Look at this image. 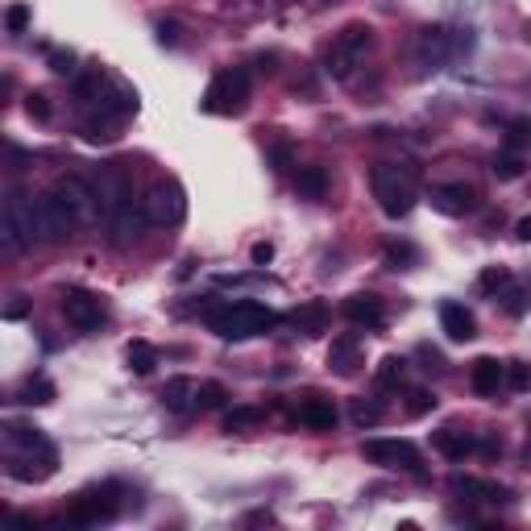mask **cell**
Returning <instances> with one entry per match:
<instances>
[{
  "label": "cell",
  "instance_id": "cell-1",
  "mask_svg": "<svg viewBox=\"0 0 531 531\" xmlns=\"http://www.w3.org/2000/svg\"><path fill=\"white\" fill-rule=\"evenodd\" d=\"M278 324V315L270 307L254 304V299H241V304H225V307H208V328L225 341H249V336H262Z\"/></svg>",
  "mask_w": 531,
  "mask_h": 531
},
{
  "label": "cell",
  "instance_id": "cell-2",
  "mask_svg": "<svg viewBox=\"0 0 531 531\" xmlns=\"http://www.w3.org/2000/svg\"><path fill=\"white\" fill-rule=\"evenodd\" d=\"M34 237H38V199L30 191L13 188L0 208V246H5V254H21Z\"/></svg>",
  "mask_w": 531,
  "mask_h": 531
},
{
  "label": "cell",
  "instance_id": "cell-3",
  "mask_svg": "<svg viewBox=\"0 0 531 531\" xmlns=\"http://www.w3.org/2000/svg\"><path fill=\"white\" fill-rule=\"evenodd\" d=\"M370 50H374V30H370L365 21H349V25L333 38V46H328V54H324L328 75L349 79L365 59H370Z\"/></svg>",
  "mask_w": 531,
  "mask_h": 531
},
{
  "label": "cell",
  "instance_id": "cell-4",
  "mask_svg": "<svg viewBox=\"0 0 531 531\" xmlns=\"http://www.w3.org/2000/svg\"><path fill=\"white\" fill-rule=\"evenodd\" d=\"M370 188H374L378 208H382L391 220L411 217L415 199H420V191H415V179L407 175L403 167H374V175H370Z\"/></svg>",
  "mask_w": 531,
  "mask_h": 531
},
{
  "label": "cell",
  "instance_id": "cell-5",
  "mask_svg": "<svg viewBox=\"0 0 531 531\" xmlns=\"http://www.w3.org/2000/svg\"><path fill=\"white\" fill-rule=\"evenodd\" d=\"M246 104H249V71L246 67L220 71V75L208 83L204 100H199V109L217 112V117H237V112H246Z\"/></svg>",
  "mask_w": 531,
  "mask_h": 531
},
{
  "label": "cell",
  "instance_id": "cell-6",
  "mask_svg": "<svg viewBox=\"0 0 531 531\" xmlns=\"http://www.w3.org/2000/svg\"><path fill=\"white\" fill-rule=\"evenodd\" d=\"M141 217H146V225H179V220L188 217V196H183V188H179L175 179H162V183H154V188L146 191V199H141Z\"/></svg>",
  "mask_w": 531,
  "mask_h": 531
},
{
  "label": "cell",
  "instance_id": "cell-7",
  "mask_svg": "<svg viewBox=\"0 0 531 531\" xmlns=\"http://www.w3.org/2000/svg\"><path fill=\"white\" fill-rule=\"evenodd\" d=\"M75 225H79V217H75V208L67 204L63 191L38 196V237L42 241H63Z\"/></svg>",
  "mask_w": 531,
  "mask_h": 531
},
{
  "label": "cell",
  "instance_id": "cell-8",
  "mask_svg": "<svg viewBox=\"0 0 531 531\" xmlns=\"http://www.w3.org/2000/svg\"><path fill=\"white\" fill-rule=\"evenodd\" d=\"M365 461L382 465V469H407V473H423L420 449L411 440H365L362 444Z\"/></svg>",
  "mask_w": 531,
  "mask_h": 531
},
{
  "label": "cell",
  "instance_id": "cell-9",
  "mask_svg": "<svg viewBox=\"0 0 531 531\" xmlns=\"http://www.w3.org/2000/svg\"><path fill=\"white\" fill-rule=\"evenodd\" d=\"M63 315H67L79 333H96V328L104 324V304H100L92 291L71 286V291H63Z\"/></svg>",
  "mask_w": 531,
  "mask_h": 531
},
{
  "label": "cell",
  "instance_id": "cell-10",
  "mask_svg": "<svg viewBox=\"0 0 531 531\" xmlns=\"http://www.w3.org/2000/svg\"><path fill=\"white\" fill-rule=\"evenodd\" d=\"M117 515V498H112V486L92 494H79L75 507H71V523H83V527H96V523H109Z\"/></svg>",
  "mask_w": 531,
  "mask_h": 531
},
{
  "label": "cell",
  "instance_id": "cell-11",
  "mask_svg": "<svg viewBox=\"0 0 531 531\" xmlns=\"http://www.w3.org/2000/svg\"><path fill=\"white\" fill-rule=\"evenodd\" d=\"M432 208L444 217H465L478 208V191L469 183H440V188H432Z\"/></svg>",
  "mask_w": 531,
  "mask_h": 531
},
{
  "label": "cell",
  "instance_id": "cell-12",
  "mask_svg": "<svg viewBox=\"0 0 531 531\" xmlns=\"http://www.w3.org/2000/svg\"><path fill=\"white\" fill-rule=\"evenodd\" d=\"M59 191L67 196V204L75 208V217H79V220H96V217H104V212H100V196H96V188H92L88 179L67 175V179L59 183Z\"/></svg>",
  "mask_w": 531,
  "mask_h": 531
},
{
  "label": "cell",
  "instance_id": "cell-13",
  "mask_svg": "<svg viewBox=\"0 0 531 531\" xmlns=\"http://www.w3.org/2000/svg\"><path fill=\"white\" fill-rule=\"evenodd\" d=\"M457 42H453V34L444 30V25H432V30H423L420 34V63L423 67H440V63H449L457 54Z\"/></svg>",
  "mask_w": 531,
  "mask_h": 531
},
{
  "label": "cell",
  "instance_id": "cell-14",
  "mask_svg": "<svg viewBox=\"0 0 531 531\" xmlns=\"http://www.w3.org/2000/svg\"><path fill=\"white\" fill-rule=\"evenodd\" d=\"M357 365H362V341H357L353 333L336 336V341L328 344V370H333V374H341V378H353Z\"/></svg>",
  "mask_w": 531,
  "mask_h": 531
},
{
  "label": "cell",
  "instance_id": "cell-15",
  "mask_svg": "<svg viewBox=\"0 0 531 531\" xmlns=\"http://www.w3.org/2000/svg\"><path fill=\"white\" fill-rule=\"evenodd\" d=\"M162 407H167V411H175V415L196 411V407H199V382H196V378H188V374L170 378V382L162 386Z\"/></svg>",
  "mask_w": 531,
  "mask_h": 531
},
{
  "label": "cell",
  "instance_id": "cell-16",
  "mask_svg": "<svg viewBox=\"0 0 531 531\" xmlns=\"http://www.w3.org/2000/svg\"><path fill=\"white\" fill-rule=\"evenodd\" d=\"M344 315L353 320V324H362V328H382L386 324V307H382V299L378 295H349L344 299Z\"/></svg>",
  "mask_w": 531,
  "mask_h": 531
},
{
  "label": "cell",
  "instance_id": "cell-17",
  "mask_svg": "<svg viewBox=\"0 0 531 531\" xmlns=\"http://www.w3.org/2000/svg\"><path fill=\"white\" fill-rule=\"evenodd\" d=\"M440 328L449 341H473L478 336V320L465 304H444L440 307Z\"/></svg>",
  "mask_w": 531,
  "mask_h": 531
},
{
  "label": "cell",
  "instance_id": "cell-18",
  "mask_svg": "<svg viewBox=\"0 0 531 531\" xmlns=\"http://www.w3.org/2000/svg\"><path fill=\"white\" fill-rule=\"evenodd\" d=\"M453 494L473 498V502H511V490H507V486L482 482V478H465V473H457L453 478Z\"/></svg>",
  "mask_w": 531,
  "mask_h": 531
},
{
  "label": "cell",
  "instance_id": "cell-19",
  "mask_svg": "<svg viewBox=\"0 0 531 531\" xmlns=\"http://www.w3.org/2000/svg\"><path fill=\"white\" fill-rule=\"evenodd\" d=\"M299 423H304V428H312V432H333V428H336L333 399H320V394L304 399V403H299Z\"/></svg>",
  "mask_w": 531,
  "mask_h": 531
},
{
  "label": "cell",
  "instance_id": "cell-20",
  "mask_svg": "<svg viewBox=\"0 0 531 531\" xmlns=\"http://www.w3.org/2000/svg\"><path fill=\"white\" fill-rule=\"evenodd\" d=\"M469 382L478 394H498L502 382H507V365H502L498 357H478L469 370Z\"/></svg>",
  "mask_w": 531,
  "mask_h": 531
},
{
  "label": "cell",
  "instance_id": "cell-21",
  "mask_svg": "<svg viewBox=\"0 0 531 531\" xmlns=\"http://www.w3.org/2000/svg\"><path fill=\"white\" fill-rule=\"evenodd\" d=\"M432 444H436V453H444L449 461H465V457L473 453V440L465 432H457V428H440V432H432Z\"/></svg>",
  "mask_w": 531,
  "mask_h": 531
},
{
  "label": "cell",
  "instance_id": "cell-22",
  "mask_svg": "<svg viewBox=\"0 0 531 531\" xmlns=\"http://www.w3.org/2000/svg\"><path fill=\"white\" fill-rule=\"evenodd\" d=\"M286 320H291L304 336H315V333H324V324H328V307L324 304H304V307H295V312L286 315Z\"/></svg>",
  "mask_w": 531,
  "mask_h": 531
},
{
  "label": "cell",
  "instance_id": "cell-23",
  "mask_svg": "<svg viewBox=\"0 0 531 531\" xmlns=\"http://www.w3.org/2000/svg\"><path fill=\"white\" fill-rule=\"evenodd\" d=\"M125 362H129V370L138 378H146V374H154V365H158V349L154 344H146V341H133L125 349Z\"/></svg>",
  "mask_w": 531,
  "mask_h": 531
},
{
  "label": "cell",
  "instance_id": "cell-24",
  "mask_svg": "<svg viewBox=\"0 0 531 531\" xmlns=\"http://www.w3.org/2000/svg\"><path fill=\"white\" fill-rule=\"evenodd\" d=\"M295 188H299V196L304 199H324L328 196V175H324V167H304L295 175Z\"/></svg>",
  "mask_w": 531,
  "mask_h": 531
},
{
  "label": "cell",
  "instance_id": "cell-25",
  "mask_svg": "<svg viewBox=\"0 0 531 531\" xmlns=\"http://www.w3.org/2000/svg\"><path fill=\"white\" fill-rule=\"evenodd\" d=\"M257 423H262V407H233V411L225 415V432L241 436V432H254Z\"/></svg>",
  "mask_w": 531,
  "mask_h": 531
},
{
  "label": "cell",
  "instance_id": "cell-26",
  "mask_svg": "<svg viewBox=\"0 0 531 531\" xmlns=\"http://www.w3.org/2000/svg\"><path fill=\"white\" fill-rule=\"evenodd\" d=\"M54 394H59L54 391V382H46V378H30V382L21 386L17 399L25 407H46V403H54Z\"/></svg>",
  "mask_w": 531,
  "mask_h": 531
},
{
  "label": "cell",
  "instance_id": "cell-27",
  "mask_svg": "<svg viewBox=\"0 0 531 531\" xmlns=\"http://www.w3.org/2000/svg\"><path fill=\"white\" fill-rule=\"evenodd\" d=\"M9 444L13 449H50L46 436L38 428H25V423H9Z\"/></svg>",
  "mask_w": 531,
  "mask_h": 531
},
{
  "label": "cell",
  "instance_id": "cell-28",
  "mask_svg": "<svg viewBox=\"0 0 531 531\" xmlns=\"http://www.w3.org/2000/svg\"><path fill=\"white\" fill-rule=\"evenodd\" d=\"M502 312L507 315H527L531 312V286H507V295H502Z\"/></svg>",
  "mask_w": 531,
  "mask_h": 531
},
{
  "label": "cell",
  "instance_id": "cell-29",
  "mask_svg": "<svg viewBox=\"0 0 531 531\" xmlns=\"http://www.w3.org/2000/svg\"><path fill=\"white\" fill-rule=\"evenodd\" d=\"M494 175L507 179V183H511V179H519L523 175V154H519V150H502V154L494 158Z\"/></svg>",
  "mask_w": 531,
  "mask_h": 531
},
{
  "label": "cell",
  "instance_id": "cell-30",
  "mask_svg": "<svg viewBox=\"0 0 531 531\" xmlns=\"http://www.w3.org/2000/svg\"><path fill=\"white\" fill-rule=\"evenodd\" d=\"M225 399H228V391L220 382H199V407H204V411H217V407H225Z\"/></svg>",
  "mask_w": 531,
  "mask_h": 531
},
{
  "label": "cell",
  "instance_id": "cell-31",
  "mask_svg": "<svg viewBox=\"0 0 531 531\" xmlns=\"http://www.w3.org/2000/svg\"><path fill=\"white\" fill-rule=\"evenodd\" d=\"M478 286H482V291H502V286H511V270H507V266H490V270H482Z\"/></svg>",
  "mask_w": 531,
  "mask_h": 531
},
{
  "label": "cell",
  "instance_id": "cell-32",
  "mask_svg": "<svg viewBox=\"0 0 531 531\" xmlns=\"http://www.w3.org/2000/svg\"><path fill=\"white\" fill-rule=\"evenodd\" d=\"M527 141H531V121L527 117L511 121V125H507V150H523Z\"/></svg>",
  "mask_w": 531,
  "mask_h": 531
},
{
  "label": "cell",
  "instance_id": "cell-33",
  "mask_svg": "<svg viewBox=\"0 0 531 531\" xmlns=\"http://www.w3.org/2000/svg\"><path fill=\"white\" fill-rule=\"evenodd\" d=\"M403 378V357H382V365H378V386H394Z\"/></svg>",
  "mask_w": 531,
  "mask_h": 531
},
{
  "label": "cell",
  "instance_id": "cell-34",
  "mask_svg": "<svg viewBox=\"0 0 531 531\" xmlns=\"http://www.w3.org/2000/svg\"><path fill=\"white\" fill-rule=\"evenodd\" d=\"M378 420H382V407H378V403H362V399H357V403H353V423H357V428H374Z\"/></svg>",
  "mask_w": 531,
  "mask_h": 531
},
{
  "label": "cell",
  "instance_id": "cell-35",
  "mask_svg": "<svg viewBox=\"0 0 531 531\" xmlns=\"http://www.w3.org/2000/svg\"><path fill=\"white\" fill-rule=\"evenodd\" d=\"M5 30H9V34H25V30H30V9H25V5H13V9L5 13Z\"/></svg>",
  "mask_w": 531,
  "mask_h": 531
},
{
  "label": "cell",
  "instance_id": "cell-36",
  "mask_svg": "<svg viewBox=\"0 0 531 531\" xmlns=\"http://www.w3.org/2000/svg\"><path fill=\"white\" fill-rule=\"evenodd\" d=\"M50 71L54 75H75V50H50Z\"/></svg>",
  "mask_w": 531,
  "mask_h": 531
},
{
  "label": "cell",
  "instance_id": "cell-37",
  "mask_svg": "<svg viewBox=\"0 0 531 531\" xmlns=\"http://www.w3.org/2000/svg\"><path fill=\"white\" fill-rule=\"evenodd\" d=\"M25 112H30L34 121H50V100L42 96V92H30V96H25Z\"/></svg>",
  "mask_w": 531,
  "mask_h": 531
},
{
  "label": "cell",
  "instance_id": "cell-38",
  "mask_svg": "<svg viewBox=\"0 0 531 531\" xmlns=\"http://www.w3.org/2000/svg\"><path fill=\"white\" fill-rule=\"evenodd\" d=\"M432 407H436V399L428 391H415L411 394V415H423V411H432Z\"/></svg>",
  "mask_w": 531,
  "mask_h": 531
},
{
  "label": "cell",
  "instance_id": "cell-39",
  "mask_svg": "<svg viewBox=\"0 0 531 531\" xmlns=\"http://www.w3.org/2000/svg\"><path fill=\"white\" fill-rule=\"evenodd\" d=\"M420 357H423V362H428V365H423V370H436V374H440V370H444V357L436 353V349H428V344H420Z\"/></svg>",
  "mask_w": 531,
  "mask_h": 531
},
{
  "label": "cell",
  "instance_id": "cell-40",
  "mask_svg": "<svg viewBox=\"0 0 531 531\" xmlns=\"http://www.w3.org/2000/svg\"><path fill=\"white\" fill-rule=\"evenodd\" d=\"M507 378H511V386H519V391L527 386V370H523L519 362H511V365H507Z\"/></svg>",
  "mask_w": 531,
  "mask_h": 531
},
{
  "label": "cell",
  "instance_id": "cell-41",
  "mask_svg": "<svg viewBox=\"0 0 531 531\" xmlns=\"http://www.w3.org/2000/svg\"><path fill=\"white\" fill-rule=\"evenodd\" d=\"M270 257H275V246H270V241H257L254 246V266H266Z\"/></svg>",
  "mask_w": 531,
  "mask_h": 531
},
{
  "label": "cell",
  "instance_id": "cell-42",
  "mask_svg": "<svg viewBox=\"0 0 531 531\" xmlns=\"http://www.w3.org/2000/svg\"><path fill=\"white\" fill-rule=\"evenodd\" d=\"M286 167H291V150L275 146V170H286Z\"/></svg>",
  "mask_w": 531,
  "mask_h": 531
},
{
  "label": "cell",
  "instance_id": "cell-43",
  "mask_svg": "<svg viewBox=\"0 0 531 531\" xmlns=\"http://www.w3.org/2000/svg\"><path fill=\"white\" fill-rule=\"evenodd\" d=\"M515 237H519V241H531V217H523L519 225H515Z\"/></svg>",
  "mask_w": 531,
  "mask_h": 531
},
{
  "label": "cell",
  "instance_id": "cell-44",
  "mask_svg": "<svg viewBox=\"0 0 531 531\" xmlns=\"http://www.w3.org/2000/svg\"><path fill=\"white\" fill-rule=\"evenodd\" d=\"M21 315H25V304H21V299H17V304H9V312H5V320H21Z\"/></svg>",
  "mask_w": 531,
  "mask_h": 531
},
{
  "label": "cell",
  "instance_id": "cell-45",
  "mask_svg": "<svg viewBox=\"0 0 531 531\" xmlns=\"http://www.w3.org/2000/svg\"><path fill=\"white\" fill-rule=\"evenodd\" d=\"M527 461H531V444H527Z\"/></svg>",
  "mask_w": 531,
  "mask_h": 531
}]
</instances>
